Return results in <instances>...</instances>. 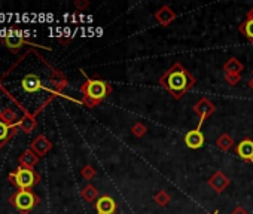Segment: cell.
Listing matches in <instances>:
<instances>
[{
    "instance_id": "cell-24",
    "label": "cell",
    "mask_w": 253,
    "mask_h": 214,
    "mask_svg": "<svg viewBox=\"0 0 253 214\" xmlns=\"http://www.w3.org/2000/svg\"><path fill=\"white\" fill-rule=\"evenodd\" d=\"M146 131H147V128H146V125H143L141 122H136V124L131 127V134H133L134 137H137V138L143 137V135L146 134Z\"/></svg>"
},
{
    "instance_id": "cell-27",
    "label": "cell",
    "mask_w": 253,
    "mask_h": 214,
    "mask_svg": "<svg viewBox=\"0 0 253 214\" xmlns=\"http://www.w3.org/2000/svg\"><path fill=\"white\" fill-rule=\"evenodd\" d=\"M75 6H76V9H79V11H85V9L89 6V2H88V0H76V2H75Z\"/></svg>"
},
{
    "instance_id": "cell-13",
    "label": "cell",
    "mask_w": 253,
    "mask_h": 214,
    "mask_svg": "<svg viewBox=\"0 0 253 214\" xmlns=\"http://www.w3.org/2000/svg\"><path fill=\"white\" fill-rule=\"evenodd\" d=\"M229 185H231V180H229L228 176H225L222 171H216V173L209 179V186H210L216 193H222L224 190L228 189Z\"/></svg>"
},
{
    "instance_id": "cell-20",
    "label": "cell",
    "mask_w": 253,
    "mask_h": 214,
    "mask_svg": "<svg viewBox=\"0 0 253 214\" xmlns=\"http://www.w3.org/2000/svg\"><path fill=\"white\" fill-rule=\"evenodd\" d=\"M216 146L222 150V152H228L234 147V138L228 134H221L219 138L216 140Z\"/></svg>"
},
{
    "instance_id": "cell-21",
    "label": "cell",
    "mask_w": 253,
    "mask_h": 214,
    "mask_svg": "<svg viewBox=\"0 0 253 214\" xmlns=\"http://www.w3.org/2000/svg\"><path fill=\"white\" fill-rule=\"evenodd\" d=\"M81 196L86 201V202H94L97 201L100 196H98V190L97 187H94L92 185H86L82 190H81Z\"/></svg>"
},
{
    "instance_id": "cell-28",
    "label": "cell",
    "mask_w": 253,
    "mask_h": 214,
    "mask_svg": "<svg viewBox=\"0 0 253 214\" xmlns=\"http://www.w3.org/2000/svg\"><path fill=\"white\" fill-rule=\"evenodd\" d=\"M231 214H249V211L246 208H243V207H237V208H234L231 211Z\"/></svg>"
},
{
    "instance_id": "cell-14",
    "label": "cell",
    "mask_w": 253,
    "mask_h": 214,
    "mask_svg": "<svg viewBox=\"0 0 253 214\" xmlns=\"http://www.w3.org/2000/svg\"><path fill=\"white\" fill-rule=\"evenodd\" d=\"M176 18H177V14H176L170 6H167V5L161 6V8L155 12V20H157V23H158L160 26H163V27L170 26Z\"/></svg>"
},
{
    "instance_id": "cell-16",
    "label": "cell",
    "mask_w": 253,
    "mask_h": 214,
    "mask_svg": "<svg viewBox=\"0 0 253 214\" xmlns=\"http://www.w3.org/2000/svg\"><path fill=\"white\" fill-rule=\"evenodd\" d=\"M49 83H51V88H53L54 94H61V91L67 86L69 80H67V78L64 76L63 72L54 69L53 76H51V79H49Z\"/></svg>"
},
{
    "instance_id": "cell-17",
    "label": "cell",
    "mask_w": 253,
    "mask_h": 214,
    "mask_svg": "<svg viewBox=\"0 0 253 214\" xmlns=\"http://www.w3.org/2000/svg\"><path fill=\"white\" fill-rule=\"evenodd\" d=\"M39 162V156L28 147L20 155V165L26 168H33Z\"/></svg>"
},
{
    "instance_id": "cell-29",
    "label": "cell",
    "mask_w": 253,
    "mask_h": 214,
    "mask_svg": "<svg viewBox=\"0 0 253 214\" xmlns=\"http://www.w3.org/2000/svg\"><path fill=\"white\" fill-rule=\"evenodd\" d=\"M246 18H252V20H253V8L247 12V17H246Z\"/></svg>"
},
{
    "instance_id": "cell-6",
    "label": "cell",
    "mask_w": 253,
    "mask_h": 214,
    "mask_svg": "<svg viewBox=\"0 0 253 214\" xmlns=\"http://www.w3.org/2000/svg\"><path fill=\"white\" fill-rule=\"evenodd\" d=\"M0 43H3L12 54H20L21 48L24 45H33L31 42H28L24 36H21L20 33L18 34H8V36H3L0 39Z\"/></svg>"
},
{
    "instance_id": "cell-33",
    "label": "cell",
    "mask_w": 253,
    "mask_h": 214,
    "mask_svg": "<svg viewBox=\"0 0 253 214\" xmlns=\"http://www.w3.org/2000/svg\"><path fill=\"white\" fill-rule=\"evenodd\" d=\"M213 214H216V213H213Z\"/></svg>"
},
{
    "instance_id": "cell-15",
    "label": "cell",
    "mask_w": 253,
    "mask_h": 214,
    "mask_svg": "<svg viewBox=\"0 0 253 214\" xmlns=\"http://www.w3.org/2000/svg\"><path fill=\"white\" fill-rule=\"evenodd\" d=\"M206 138H204V134L201 133V128H195L189 133H186L185 135V144L189 147V149H199L204 144Z\"/></svg>"
},
{
    "instance_id": "cell-3",
    "label": "cell",
    "mask_w": 253,
    "mask_h": 214,
    "mask_svg": "<svg viewBox=\"0 0 253 214\" xmlns=\"http://www.w3.org/2000/svg\"><path fill=\"white\" fill-rule=\"evenodd\" d=\"M8 180L18 190H31L40 182V176L34 171V168H26L20 165L8 174Z\"/></svg>"
},
{
    "instance_id": "cell-26",
    "label": "cell",
    "mask_w": 253,
    "mask_h": 214,
    "mask_svg": "<svg viewBox=\"0 0 253 214\" xmlns=\"http://www.w3.org/2000/svg\"><path fill=\"white\" fill-rule=\"evenodd\" d=\"M225 82L229 86H237L241 82V75H235V73H225Z\"/></svg>"
},
{
    "instance_id": "cell-9",
    "label": "cell",
    "mask_w": 253,
    "mask_h": 214,
    "mask_svg": "<svg viewBox=\"0 0 253 214\" xmlns=\"http://www.w3.org/2000/svg\"><path fill=\"white\" fill-rule=\"evenodd\" d=\"M21 88H23V91H26L28 94H36V92L45 89L40 78L34 73H28L21 79Z\"/></svg>"
},
{
    "instance_id": "cell-25",
    "label": "cell",
    "mask_w": 253,
    "mask_h": 214,
    "mask_svg": "<svg viewBox=\"0 0 253 214\" xmlns=\"http://www.w3.org/2000/svg\"><path fill=\"white\" fill-rule=\"evenodd\" d=\"M95 174H97V171H95V168L94 167H91V165H85L82 170H81V176H82V179H85V180H92L94 177H95Z\"/></svg>"
},
{
    "instance_id": "cell-30",
    "label": "cell",
    "mask_w": 253,
    "mask_h": 214,
    "mask_svg": "<svg viewBox=\"0 0 253 214\" xmlns=\"http://www.w3.org/2000/svg\"><path fill=\"white\" fill-rule=\"evenodd\" d=\"M249 88H250V89L253 91V78H252V79L249 80Z\"/></svg>"
},
{
    "instance_id": "cell-4",
    "label": "cell",
    "mask_w": 253,
    "mask_h": 214,
    "mask_svg": "<svg viewBox=\"0 0 253 214\" xmlns=\"http://www.w3.org/2000/svg\"><path fill=\"white\" fill-rule=\"evenodd\" d=\"M9 202L20 214H28L39 205L40 198L33 190H17L9 196Z\"/></svg>"
},
{
    "instance_id": "cell-12",
    "label": "cell",
    "mask_w": 253,
    "mask_h": 214,
    "mask_svg": "<svg viewBox=\"0 0 253 214\" xmlns=\"http://www.w3.org/2000/svg\"><path fill=\"white\" fill-rule=\"evenodd\" d=\"M97 214H115L116 213V202L109 195L100 196L95 202Z\"/></svg>"
},
{
    "instance_id": "cell-31",
    "label": "cell",
    "mask_w": 253,
    "mask_h": 214,
    "mask_svg": "<svg viewBox=\"0 0 253 214\" xmlns=\"http://www.w3.org/2000/svg\"><path fill=\"white\" fill-rule=\"evenodd\" d=\"M0 83H2V79H0Z\"/></svg>"
},
{
    "instance_id": "cell-2",
    "label": "cell",
    "mask_w": 253,
    "mask_h": 214,
    "mask_svg": "<svg viewBox=\"0 0 253 214\" xmlns=\"http://www.w3.org/2000/svg\"><path fill=\"white\" fill-rule=\"evenodd\" d=\"M82 94V104H85L88 109L98 106L108 95L112 94V85L103 79H91L85 78V82L79 88Z\"/></svg>"
},
{
    "instance_id": "cell-19",
    "label": "cell",
    "mask_w": 253,
    "mask_h": 214,
    "mask_svg": "<svg viewBox=\"0 0 253 214\" xmlns=\"http://www.w3.org/2000/svg\"><path fill=\"white\" fill-rule=\"evenodd\" d=\"M238 31H240L249 42L253 43V20H252V18H246V20L240 24Z\"/></svg>"
},
{
    "instance_id": "cell-32",
    "label": "cell",
    "mask_w": 253,
    "mask_h": 214,
    "mask_svg": "<svg viewBox=\"0 0 253 214\" xmlns=\"http://www.w3.org/2000/svg\"><path fill=\"white\" fill-rule=\"evenodd\" d=\"M252 73H253V70H252Z\"/></svg>"
},
{
    "instance_id": "cell-18",
    "label": "cell",
    "mask_w": 253,
    "mask_h": 214,
    "mask_svg": "<svg viewBox=\"0 0 253 214\" xmlns=\"http://www.w3.org/2000/svg\"><path fill=\"white\" fill-rule=\"evenodd\" d=\"M244 70V66L240 60H237L235 57L229 58L225 64H224V72L225 73H235V75H241V72Z\"/></svg>"
},
{
    "instance_id": "cell-8",
    "label": "cell",
    "mask_w": 253,
    "mask_h": 214,
    "mask_svg": "<svg viewBox=\"0 0 253 214\" xmlns=\"http://www.w3.org/2000/svg\"><path fill=\"white\" fill-rule=\"evenodd\" d=\"M235 155L243 159L244 162H250L253 167V140L244 138L235 146Z\"/></svg>"
},
{
    "instance_id": "cell-23",
    "label": "cell",
    "mask_w": 253,
    "mask_h": 214,
    "mask_svg": "<svg viewBox=\"0 0 253 214\" xmlns=\"http://www.w3.org/2000/svg\"><path fill=\"white\" fill-rule=\"evenodd\" d=\"M170 195L166 192V190H160L155 196H154V201L160 205V207H166L169 202H170Z\"/></svg>"
},
{
    "instance_id": "cell-5",
    "label": "cell",
    "mask_w": 253,
    "mask_h": 214,
    "mask_svg": "<svg viewBox=\"0 0 253 214\" xmlns=\"http://www.w3.org/2000/svg\"><path fill=\"white\" fill-rule=\"evenodd\" d=\"M194 112L199 116L198 128H201V125L204 124V121L216 112V106L207 97H202L194 104Z\"/></svg>"
},
{
    "instance_id": "cell-1",
    "label": "cell",
    "mask_w": 253,
    "mask_h": 214,
    "mask_svg": "<svg viewBox=\"0 0 253 214\" xmlns=\"http://www.w3.org/2000/svg\"><path fill=\"white\" fill-rule=\"evenodd\" d=\"M160 85L174 100H180L186 92L192 89V86L195 85V78L185 66H182L180 63H174L160 78Z\"/></svg>"
},
{
    "instance_id": "cell-11",
    "label": "cell",
    "mask_w": 253,
    "mask_h": 214,
    "mask_svg": "<svg viewBox=\"0 0 253 214\" xmlns=\"http://www.w3.org/2000/svg\"><path fill=\"white\" fill-rule=\"evenodd\" d=\"M18 125H11L0 116V149H3L17 134Z\"/></svg>"
},
{
    "instance_id": "cell-7",
    "label": "cell",
    "mask_w": 253,
    "mask_h": 214,
    "mask_svg": "<svg viewBox=\"0 0 253 214\" xmlns=\"http://www.w3.org/2000/svg\"><path fill=\"white\" fill-rule=\"evenodd\" d=\"M49 101H51V100H48L45 104H42V106H40V109H39L37 112H34V113H30V112L24 110V116H23V118H20V122H18V130H21V131H23V133H26V134H30V133L36 128V125H37V121H36L37 113H39L42 109H45V106H46Z\"/></svg>"
},
{
    "instance_id": "cell-22",
    "label": "cell",
    "mask_w": 253,
    "mask_h": 214,
    "mask_svg": "<svg viewBox=\"0 0 253 214\" xmlns=\"http://www.w3.org/2000/svg\"><path fill=\"white\" fill-rule=\"evenodd\" d=\"M0 116H2V119L6 121L11 125H18V122H20V118H18L17 112H14L11 107H5L3 110H0Z\"/></svg>"
},
{
    "instance_id": "cell-10",
    "label": "cell",
    "mask_w": 253,
    "mask_h": 214,
    "mask_svg": "<svg viewBox=\"0 0 253 214\" xmlns=\"http://www.w3.org/2000/svg\"><path fill=\"white\" fill-rule=\"evenodd\" d=\"M30 149H31L39 158H42V156H45L51 149H53V143H51V140H49L46 135L39 134V135L30 143Z\"/></svg>"
}]
</instances>
